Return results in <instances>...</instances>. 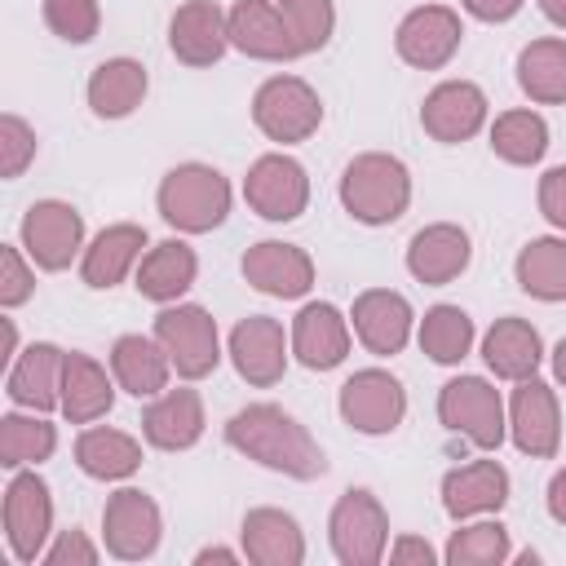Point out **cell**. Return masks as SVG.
<instances>
[{
	"mask_svg": "<svg viewBox=\"0 0 566 566\" xmlns=\"http://www.w3.org/2000/svg\"><path fill=\"white\" fill-rule=\"evenodd\" d=\"M226 442L239 455H248V460H256V464H265L283 478H296V482H314V478L327 473V455L314 442V433L292 411H283L274 402L239 407L226 420Z\"/></svg>",
	"mask_w": 566,
	"mask_h": 566,
	"instance_id": "6da1fadb",
	"label": "cell"
},
{
	"mask_svg": "<svg viewBox=\"0 0 566 566\" xmlns=\"http://www.w3.org/2000/svg\"><path fill=\"white\" fill-rule=\"evenodd\" d=\"M340 203L363 226H394L411 203V172L398 155L367 150L340 172Z\"/></svg>",
	"mask_w": 566,
	"mask_h": 566,
	"instance_id": "7a4b0ae2",
	"label": "cell"
},
{
	"mask_svg": "<svg viewBox=\"0 0 566 566\" xmlns=\"http://www.w3.org/2000/svg\"><path fill=\"white\" fill-rule=\"evenodd\" d=\"M159 217L181 234H208L230 217V181L212 164H177L159 181Z\"/></svg>",
	"mask_w": 566,
	"mask_h": 566,
	"instance_id": "3957f363",
	"label": "cell"
},
{
	"mask_svg": "<svg viewBox=\"0 0 566 566\" xmlns=\"http://www.w3.org/2000/svg\"><path fill=\"white\" fill-rule=\"evenodd\" d=\"M252 124L279 146L310 142L323 124V97L301 75H270L252 93Z\"/></svg>",
	"mask_w": 566,
	"mask_h": 566,
	"instance_id": "277c9868",
	"label": "cell"
},
{
	"mask_svg": "<svg viewBox=\"0 0 566 566\" xmlns=\"http://www.w3.org/2000/svg\"><path fill=\"white\" fill-rule=\"evenodd\" d=\"M438 420L442 429L469 438L478 451H495L509 433V411L504 398L491 380L482 376H455L438 389Z\"/></svg>",
	"mask_w": 566,
	"mask_h": 566,
	"instance_id": "5b68a950",
	"label": "cell"
},
{
	"mask_svg": "<svg viewBox=\"0 0 566 566\" xmlns=\"http://www.w3.org/2000/svg\"><path fill=\"white\" fill-rule=\"evenodd\" d=\"M155 340L168 349L172 371L181 380H203L221 363V340H217V318L203 305L172 301L155 314Z\"/></svg>",
	"mask_w": 566,
	"mask_h": 566,
	"instance_id": "8992f818",
	"label": "cell"
},
{
	"mask_svg": "<svg viewBox=\"0 0 566 566\" xmlns=\"http://www.w3.org/2000/svg\"><path fill=\"white\" fill-rule=\"evenodd\" d=\"M327 539H332V553H336L340 566H376L389 553V513H385V504L363 486L345 491L332 504Z\"/></svg>",
	"mask_w": 566,
	"mask_h": 566,
	"instance_id": "52a82bcc",
	"label": "cell"
},
{
	"mask_svg": "<svg viewBox=\"0 0 566 566\" xmlns=\"http://www.w3.org/2000/svg\"><path fill=\"white\" fill-rule=\"evenodd\" d=\"M53 535V495L49 482L35 469H13L9 486H4V544L9 553L31 566L44 557Z\"/></svg>",
	"mask_w": 566,
	"mask_h": 566,
	"instance_id": "ba28073f",
	"label": "cell"
},
{
	"mask_svg": "<svg viewBox=\"0 0 566 566\" xmlns=\"http://www.w3.org/2000/svg\"><path fill=\"white\" fill-rule=\"evenodd\" d=\"M340 420L354 429V433H367V438H380V433H394L407 416V389L394 371L385 367H363L354 371L345 385H340Z\"/></svg>",
	"mask_w": 566,
	"mask_h": 566,
	"instance_id": "9c48e42d",
	"label": "cell"
},
{
	"mask_svg": "<svg viewBox=\"0 0 566 566\" xmlns=\"http://www.w3.org/2000/svg\"><path fill=\"white\" fill-rule=\"evenodd\" d=\"M164 539V513L142 486H119L102 509V544L115 562H146Z\"/></svg>",
	"mask_w": 566,
	"mask_h": 566,
	"instance_id": "30bf717a",
	"label": "cell"
},
{
	"mask_svg": "<svg viewBox=\"0 0 566 566\" xmlns=\"http://www.w3.org/2000/svg\"><path fill=\"white\" fill-rule=\"evenodd\" d=\"M22 252L31 256V265L57 274L66 270L75 256H84V217L66 203V199H40L27 208L22 226Z\"/></svg>",
	"mask_w": 566,
	"mask_h": 566,
	"instance_id": "8fae6325",
	"label": "cell"
},
{
	"mask_svg": "<svg viewBox=\"0 0 566 566\" xmlns=\"http://www.w3.org/2000/svg\"><path fill=\"white\" fill-rule=\"evenodd\" d=\"M243 199L265 221H296L305 212V203H310V177L283 150L261 155L243 177Z\"/></svg>",
	"mask_w": 566,
	"mask_h": 566,
	"instance_id": "7c38bea8",
	"label": "cell"
},
{
	"mask_svg": "<svg viewBox=\"0 0 566 566\" xmlns=\"http://www.w3.org/2000/svg\"><path fill=\"white\" fill-rule=\"evenodd\" d=\"M509 438L522 455L531 460H553L562 447V407L553 385H544L539 376L517 380L513 398H509Z\"/></svg>",
	"mask_w": 566,
	"mask_h": 566,
	"instance_id": "4fadbf2b",
	"label": "cell"
},
{
	"mask_svg": "<svg viewBox=\"0 0 566 566\" xmlns=\"http://www.w3.org/2000/svg\"><path fill=\"white\" fill-rule=\"evenodd\" d=\"M460 40H464L460 13L447 9V4H420V9H411V13L398 22V31H394L398 57H402L407 66H416V71H442V66L455 57Z\"/></svg>",
	"mask_w": 566,
	"mask_h": 566,
	"instance_id": "5bb4252c",
	"label": "cell"
},
{
	"mask_svg": "<svg viewBox=\"0 0 566 566\" xmlns=\"http://www.w3.org/2000/svg\"><path fill=\"white\" fill-rule=\"evenodd\" d=\"M292 354V336H283V323L270 314H248L230 332V363L252 389H270L283 380Z\"/></svg>",
	"mask_w": 566,
	"mask_h": 566,
	"instance_id": "9a60e30c",
	"label": "cell"
},
{
	"mask_svg": "<svg viewBox=\"0 0 566 566\" xmlns=\"http://www.w3.org/2000/svg\"><path fill=\"white\" fill-rule=\"evenodd\" d=\"M486 111H491V102L473 80H442L424 93L420 124L433 142L460 146V142H469L486 128Z\"/></svg>",
	"mask_w": 566,
	"mask_h": 566,
	"instance_id": "2e32d148",
	"label": "cell"
},
{
	"mask_svg": "<svg viewBox=\"0 0 566 566\" xmlns=\"http://www.w3.org/2000/svg\"><path fill=\"white\" fill-rule=\"evenodd\" d=\"M349 327L358 336V345L376 358H394L407 349L411 340V327H416V314L407 305L402 292L394 287H367L354 296V310H349Z\"/></svg>",
	"mask_w": 566,
	"mask_h": 566,
	"instance_id": "e0dca14e",
	"label": "cell"
},
{
	"mask_svg": "<svg viewBox=\"0 0 566 566\" xmlns=\"http://www.w3.org/2000/svg\"><path fill=\"white\" fill-rule=\"evenodd\" d=\"M226 31H230V49H239L243 57H256V62L301 57L296 35L274 0H234V9L226 13Z\"/></svg>",
	"mask_w": 566,
	"mask_h": 566,
	"instance_id": "ac0fdd59",
	"label": "cell"
},
{
	"mask_svg": "<svg viewBox=\"0 0 566 566\" xmlns=\"http://www.w3.org/2000/svg\"><path fill=\"white\" fill-rule=\"evenodd\" d=\"M243 279L279 301H296L314 287V261L305 248L283 243V239H261L243 252Z\"/></svg>",
	"mask_w": 566,
	"mask_h": 566,
	"instance_id": "d6986e66",
	"label": "cell"
},
{
	"mask_svg": "<svg viewBox=\"0 0 566 566\" xmlns=\"http://www.w3.org/2000/svg\"><path fill=\"white\" fill-rule=\"evenodd\" d=\"M292 354L310 371H332L349 358V318L332 301H305L292 318Z\"/></svg>",
	"mask_w": 566,
	"mask_h": 566,
	"instance_id": "ffe728a7",
	"label": "cell"
},
{
	"mask_svg": "<svg viewBox=\"0 0 566 566\" xmlns=\"http://www.w3.org/2000/svg\"><path fill=\"white\" fill-rule=\"evenodd\" d=\"M469 261H473V243H469V230L455 221H433V226L416 230L407 243V270L424 287H442V283L460 279L469 270Z\"/></svg>",
	"mask_w": 566,
	"mask_h": 566,
	"instance_id": "44dd1931",
	"label": "cell"
},
{
	"mask_svg": "<svg viewBox=\"0 0 566 566\" xmlns=\"http://www.w3.org/2000/svg\"><path fill=\"white\" fill-rule=\"evenodd\" d=\"M168 49L186 66L221 62L226 49H230V31H226L221 4L217 0H186V4H177L172 22H168Z\"/></svg>",
	"mask_w": 566,
	"mask_h": 566,
	"instance_id": "7402d4cb",
	"label": "cell"
},
{
	"mask_svg": "<svg viewBox=\"0 0 566 566\" xmlns=\"http://www.w3.org/2000/svg\"><path fill=\"white\" fill-rule=\"evenodd\" d=\"M62 367H66V349H57L49 340L27 345L9 363V376H4L9 402L13 407H27V411H53V407H62Z\"/></svg>",
	"mask_w": 566,
	"mask_h": 566,
	"instance_id": "603a6c76",
	"label": "cell"
},
{
	"mask_svg": "<svg viewBox=\"0 0 566 566\" xmlns=\"http://www.w3.org/2000/svg\"><path fill=\"white\" fill-rule=\"evenodd\" d=\"M509 504V473L500 460H469L442 478V509L455 522L500 513Z\"/></svg>",
	"mask_w": 566,
	"mask_h": 566,
	"instance_id": "cb8c5ba5",
	"label": "cell"
},
{
	"mask_svg": "<svg viewBox=\"0 0 566 566\" xmlns=\"http://www.w3.org/2000/svg\"><path fill=\"white\" fill-rule=\"evenodd\" d=\"M203 398L195 389H164L142 411V438L155 451H190L203 438Z\"/></svg>",
	"mask_w": 566,
	"mask_h": 566,
	"instance_id": "d4e9b609",
	"label": "cell"
},
{
	"mask_svg": "<svg viewBox=\"0 0 566 566\" xmlns=\"http://www.w3.org/2000/svg\"><path fill=\"white\" fill-rule=\"evenodd\" d=\"M142 256H146V230L133 226V221H115V226L97 230L93 243L84 248V256H80V279H84L88 287H97V292H111L115 283H124V279L137 270Z\"/></svg>",
	"mask_w": 566,
	"mask_h": 566,
	"instance_id": "484cf974",
	"label": "cell"
},
{
	"mask_svg": "<svg viewBox=\"0 0 566 566\" xmlns=\"http://www.w3.org/2000/svg\"><path fill=\"white\" fill-rule=\"evenodd\" d=\"M239 544L252 566H301L305 562L301 522L283 509H248L239 526Z\"/></svg>",
	"mask_w": 566,
	"mask_h": 566,
	"instance_id": "4316f807",
	"label": "cell"
},
{
	"mask_svg": "<svg viewBox=\"0 0 566 566\" xmlns=\"http://www.w3.org/2000/svg\"><path fill=\"white\" fill-rule=\"evenodd\" d=\"M195 274H199V256L190 243L181 239H164L155 248H146V256L137 261L133 270V287L155 301V305H172L181 301L190 287H195Z\"/></svg>",
	"mask_w": 566,
	"mask_h": 566,
	"instance_id": "83f0119b",
	"label": "cell"
},
{
	"mask_svg": "<svg viewBox=\"0 0 566 566\" xmlns=\"http://www.w3.org/2000/svg\"><path fill=\"white\" fill-rule=\"evenodd\" d=\"M111 376L124 394L133 398H155L168 389V376H172V358L168 349L155 340V336H142V332H128L111 345Z\"/></svg>",
	"mask_w": 566,
	"mask_h": 566,
	"instance_id": "f1b7e54d",
	"label": "cell"
},
{
	"mask_svg": "<svg viewBox=\"0 0 566 566\" xmlns=\"http://www.w3.org/2000/svg\"><path fill=\"white\" fill-rule=\"evenodd\" d=\"M482 358H486V367L500 376V380H526V376H535L539 371V363H544V340H539V332L526 323V318H495L491 327H486V336H482Z\"/></svg>",
	"mask_w": 566,
	"mask_h": 566,
	"instance_id": "f546056e",
	"label": "cell"
},
{
	"mask_svg": "<svg viewBox=\"0 0 566 566\" xmlns=\"http://www.w3.org/2000/svg\"><path fill=\"white\" fill-rule=\"evenodd\" d=\"M115 407V376L93 354L71 349L62 367V416L71 424H93Z\"/></svg>",
	"mask_w": 566,
	"mask_h": 566,
	"instance_id": "4dcf8cb0",
	"label": "cell"
},
{
	"mask_svg": "<svg viewBox=\"0 0 566 566\" xmlns=\"http://www.w3.org/2000/svg\"><path fill=\"white\" fill-rule=\"evenodd\" d=\"M75 464H80V473H88L97 482H124L142 469V442L124 429L88 424L75 438Z\"/></svg>",
	"mask_w": 566,
	"mask_h": 566,
	"instance_id": "1f68e13d",
	"label": "cell"
},
{
	"mask_svg": "<svg viewBox=\"0 0 566 566\" xmlns=\"http://www.w3.org/2000/svg\"><path fill=\"white\" fill-rule=\"evenodd\" d=\"M146 88H150V80L137 57H106L88 75V111L97 119H124L142 106Z\"/></svg>",
	"mask_w": 566,
	"mask_h": 566,
	"instance_id": "d6a6232c",
	"label": "cell"
},
{
	"mask_svg": "<svg viewBox=\"0 0 566 566\" xmlns=\"http://www.w3.org/2000/svg\"><path fill=\"white\" fill-rule=\"evenodd\" d=\"M517 84L539 106H566V40H531L517 53Z\"/></svg>",
	"mask_w": 566,
	"mask_h": 566,
	"instance_id": "836d02e7",
	"label": "cell"
},
{
	"mask_svg": "<svg viewBox=\"0 0 566 566\" xmlns=\"http://www.w3.org/2000/svg\"><path fill=\"white\" fill-rule=\"evenodd\" d=\"M513 274H517V287L535 301H566V239L557 234H544V239H531L517 261H513Z\"/></svg>",
	"mask_w": 566,
	"mask_h": 566,
	"instance_id": "e575fe53",
	"label": "cell"
},
{
	"mask_svg": "<svg viewBox=\"0 0 566 566\" xmlns=\"http://www.w3.org/2000/svg\"><path fill=\"white\" fill-rule=\"evenodd\" d=\"M57 451V424L44 411H9L0 416V464L4 469H35Z\"/></svg>",
	"mask_w": 566,
	"mask_h": 566,
	"instance_id": "d590c367",
	"label": "cell"
},
{
	"mask_svg": "<svg viewBox=\"0 0 566 566\" xmlns=\"http://www.w3.org/2000/svg\"><path fill=\"white\" fill-rule=\"evenodd\" d=\"M486 137H491V150L504 164H513V168H531L548 150V124H544L539 111H526V106L495 115V124H491Z\"/></svg>",
	"mask_w": 566,
	"mask_h": 566,
	"instance_id": "8d00e7d4",
	"label": "cell"
},
{
	"mask_svg": "<svg viewBox=\"0 0 566 566\" xmlns=\"http://www.w3.org/2000/svg\"><path fill=\"white\" fill-rule=\"evenodd\" d=\"M442 557L451 566H504L513 557V544H509V526L486 513V517H469L460 522V531H451Z\"/></svg>",
	"mask_w": 566,
	"mask_h": 566,
	"instance_id": "74e56055",
	"label": "cell"
},
{
	"mask_svg": "<svg viewBox=\"0 0 566 566\" xmlns=\"http://www.w3.org/2000/svg\"><path fill=\"white\" fill-rule=\"evenodd\" d=\"M416 340L433 363L455 367L473 349V318L460 305H433V310H424V318L416 327Z\"/></svg>",
	"mask_w": 566,
	"mask_h": 566,
	"instance_id": "f35d334b",
	"label": "cell"
},
{
	"mask_svg": "<svg viewBox=\"0 0 566 566\" xmlns=\"http://www.w3.org/2000/svg\"><path fill=\"white\" fill-rule=\"evenodd\" d=\"M274 4L283 9L287 27L296 35L301 57L305 53H318L332 40V31H336V4L332 0H274Z\"/></svg>",
	"mask_w": 566,
	"mask_h": 566,
	"instance_id": "ab89813d",
	"label": "cell"
},
{
	"mask_svg": "<svg viewBox=\"0 0 566 566\" xmlns=\"http://www.w3.org/2000/svg\"><path fill=\"white\" fill-rule=\"evenodd\" d=\"M44 27L66 44H88L102 27L97 0H44Z\"/></svg>",
	"mask_w": 566,
	"mask_h": 566,
	"instance_id": "60d3db41",
	"label": "cell"
},
{
	"mask_svg": "<svg viewBox=\"0 0 566 566\" xmlns=\"http://www.w3.org/2000/svg\"><path fill=\"white\" fill-rule=\"evenodd\" d=\"M35 159V128L22 115H0V177H22Z\"/></svg>",
	"mask_w": 566,
	"mask_h": 566,
	"instance_id": "b9f144b4",
	"label": "cell"
},
{
	"mask_svg": "<svg viewBox=\"0 0 566 566\" xmlns=\"http://www.w3.org/2000/svg\"><path fill=\"white\" fill-rule=\"evenodd\" d=\"M31 256L22 252V243L13 248V243H4L0 248V305L4 310H18L22 301H31V292H35V270L27 265Z\"/></svg>",
	"mask_w": 566,
	"mask_h": 566,
	"instance_id": "7bdbcfd3",
	"label": "cell"
},
{
	"mask_svg": "<svg viewBox=\"0 0 566 566\" xmlns=\"http://www.w3.org/2000/svg\"><path fill=\"white\" fill-rule=\"evenodd\" d=\"M97 544L84 535V531H62L49 548H44V566H97Z\"/></svg>",
	"mask_w": 566,
	"mask_h": 566,
	"instance_id": "ee69618b",
	"label": "cell"
},
{
	"mask_svg": "<svg viewBox=\"0 0 566 566\" xmlns=\"http://www.w3.org/2000/svg\"><path fill=\"white\" fill-rule=\"evenodd\" d=\"M539 212L553 230H566V164H557L539 177Z\"/></svg>",
	"mask_w": 566,
	"mask_h": 566,
	"instance_id": "f6af8a7d",
	"label": "cell"
},
{
	"mask_svg": "<svg viewBox=\"0 0 566 566\" xmlns=\"http://www.w3.org/2000/svg\"><path fill=\"white\" fill-rule=\"evenodd\" d=\"M433 548H429V539H420V535H398L394 544H389V562L394 566H433Z\"/></svg>",
	"mask_w": 566,
	"mask_h": 566,
	"instance_id": "bcb514c9",
	"label": "cell"
},
{
	"mask_svg": "<svg viewBox=\"0 0 566 566\" xmlns=\"http://www.w3.org/2000/svg\"><path fill=\"white\" fill-rule=\"evenodd\" d=\"M460 4H464V13L478 18V22H509V18L522 13L526 0H460Z\"/></svg>",
	"mask_w": 566,
	"mask_h": 566,
	"instance_id": "7dc6e473",
	"label": "cell"
},
{
	"mask_svg": "<svg viewBox=\"0 0 566 566\" xmlns=\"http://www.w3.org/2000/svg\"><path fill=\"white\" fill-rule=\"evenodd\" d=\"M544 504H548V517H553L557 526H566V469H557V473H553Z\"/></svg>",
	"mask_w": 566,
	"mask_h": 566,
	"instance_id": "c3c4849f",
	"label": "cell"
},
{
	"mask_svg": "<svg viewBox=\"0 0 566 566\" xmlns=\"http://www.w3.org/2000/svg\"><path fill=\"white\" fill-rule=\"evenodd\" d=\"M535 4H539V13H544L553 27L566 31V0H535Z\"/></svg>",
	"mask_w": 566,
	"mask_h": 566,
	"instance_id": "681fc988",
	"label": "cell"
},
{
	"mask_svg": "<svg viewBox=\"0 0 566 566\" xmlns=\"http://www.w3.org/2000/svg\"><path fill=\"white\" fill-rule=\"evenodd\" d=\"M195 562L199 566H208V562H226L230 566V562H239V553L234 548H203V553H195Z\"/></svg>",
	"mask_w": 566,
	"mask_h": 566,
	"instance_id": "f907efd6",
	"label": "cell"
},
{
	"mask_svg": "<svg viewBox=\"0 0 566 566\" xmlns=\"http://www.w3.org/2000/svg\"><path fill=\"white\" fill-rule=\"evenodd\" d=\"M553 376H557V385L566 389V336L553 345Z\"/></svg>",
	"mask_w": 566,
	"mask_h": 566,
	"instance_id": "816d5d0a",
	"label": "cell"
}]
</instances>
